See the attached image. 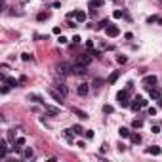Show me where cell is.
Returning <instances> with one entry per match:
<instances>
[{
  "instance_id": "cell-23",
  "label": "cell",
  "mask_w": 162,
  "mask_h": 162,
  "mask_svg": "<svg viewBox=\"0 0 162 162\" xmlns=\"http://www.w3.org/2000/svg\"><path fill=\"white\" fill-rule=\"evenodd\" d=\"M109 25H111V23H109V21H107V19H103V21H101V23L97 25V29H107V27H109Z\"/></svg>"
},
{
  "instance_id": "cell-29",
  "label": "cell",
  "mask_w": 162,
  "mask_h": 162,
  "mask_svg": "<svg viewBox=\"0 0 162 162\" xmlns=\"http://www.w3.org/2000/svg\"><path fill=\"white\" fill-rule=\"evenodd\" d=\"M116 61H118V63L122 65V63H126L128 59H126V55H118V57H116Z\"/></svg>"
},
{
  "instance_id": "cell-5",
  "label": "cell",
  "mask_w": 162,
  "mask_h": 162,
  "mask_svg": "<svg viewBox=\"0 0 162 162\" xmlns=\"http://www.w3.org/2000/svg\"><path fill=\"white\" fill-rule=\"evenodd\" d=\"M73 73L78 74V76H84V74H86V67H84V65H80V63H74L73 65Z\"/></svg>"
},
{
  "instance_id": "cell-27",
  "label": "cell",
  "mask_w": 162,
  "mask_h": 162,
  "mask_svg": "<svg viewBox=\"0 0 162 162\" xmlns=\"http://www.w3.org/2000/svg\"><path fill=\"white\" fill-rule=\"evenodd\" d=\"M71 132H73V130H65V132H63V134H65V137L69 139V141L73 139V134H71Z\"/></svg>"
},
{
  "instance_id": "cell-37",
  "label": "cell",
  "mask_w": 162,
  "mask_h": 162,
  "mask_svg": "<svg viewBox=\"0 0 162 162\" xmlns=\"http://www.w3.org/2000/svg\"><path fill=\"white\" fill-rule=\"evenodd\" d=\"M158 107H162V97H158Z\"/></svg>"
},
{
  "instance_id": "cell-33",
  "label": "cell",
  "mask_w": 162,
  "mask_h": 162,
  "mask_svg": "<svg viewBox=\"0 0 162 162\" xmlns=\"http://www.w3.org/2000/svg\"><path fill=\"white\" fill-rule=\"evenodd\" d=\"M151 132H153V134H158V132H160V128H158V126H153V128H151Z\"/></svg>"
},
{
  "instance_id": "cell-3",
  "label": "cell",
  "mask_w": 162,
  "mask_h": 162,
  "mask_svg": "<svg viewBox=\"0 0 162 162\" xmlns=\"http://www.w3.org/2000/svg\"><path fill=\"white\" fill-rule=\"evenodd\" d=\"M118 34H120V29H118L116 25H109V27H107V36L114 38V36H118Z\"/></svg>"
},
{
  "instance_id": "cell-13",
  "label": "cell",
  "mask_w": 162,
  "mask_h": 162,
  "mask_svg": "<svg viewBox=\"0 0 162 162\" xmlns=\"http://www.w3.org/2000/svg\"><path fill=\"white\" fill-rule=\"evenodd\" d=\"M27 99H29V101H34V103H42V97L38 95V93H29Z\"/></svg>"
},
{
  "instance_id": "cell-16",
  "label": "cell",
  "mask_w": 162,
  "mask_h": 162,
  "mask_svg": "<svg viewBox=\"0 0 162 162\" xmlns=\"http://www.w3.org/2000/svg\"><path fill=\"white\" fill-rule=\"evenodd\" d=\"M103 6V0H90V8H101Z\"/></svg>"
},
{
  "instance_id": "cell-36",
  "label": "cell",
  "mask_w": 162,
  "mask_h": 162,
  "mask_svg": "<svg viewBox=\"0 0 162 162\" xmlns=\"http://www.w3.org/2000/svg\"><path fill=\"white\" fill-rule=\"evenodd\" d=\"M149 114H153V116H154V114H156V109H154V107H151V109H149Z\"/></svg>"
},
{
  "instance_id": "cell-21",
  "label": "cell",
  "mask_w": 162,
  "mask_h": 162,
  "mask_svg": "<svg viewBox=\"0 0 162 162\" xmlns=\"http://www.w3.org/2000/svg\"><path fill=\"white\" fill-rule=\"evenodd\" d=\"M130 139H132L134 143H141V135L139 134H130Z\"/></svg>"
},
{
  "instance_id": "cell-17",
  "label": "cell",
  "mask_w": 162,
  "mask_h": 162,
  "mask_svg": "<svg viewBox=\"0 0 162 162\" xmlns=\"http://www.w3.org/2000/svg\"><path fill=\"white\" fill-rule=\"evenodd\" d=\"M73 113H74V114H76V116H78V118H82V120H84V118H88V114H86V113H84V111H80V109H76V107H74V109H73Z\"/></svg>"
},
{
  "instance_id": "cell-38",
  "label": "cell",
  "mask_w": 162,
  "mask_h": 162,
  "mask_svg": "<svg viewBox=\"0 0 162 162\" xmlns=\"http://www.w3.org/2000/svg\"><path fill=\"white\" fill-rule=\"evenodd\" d=\"M158 4H160V6H162V0H158Z\"/></svg>"
},
{
  "instance_id": "cell-26",
  "label": "cell",
  "mask_w": 162,
  "mask_h": 162,
  "mask_svg": "<svg viewBox=\"0 0 162 162\" xmlns=\"http://www.w3.org/2000/svg\"><path fill=\"white\" fill-rule=\"evenodd\" d=\"M103 113H105V114H111V113H113V107H111V105H105V107H103Z\"/></svg>"
},
{
  "instance_id": "cell-15",
  "label": "cell",
  "mask_w": 162,
  "mask_h": 162,
  "mask_svg": "<svg viewBox=\"0 0 162 162\" xmlns=\"http://www.w3.org/2000/svg\"><path fill=\"white\" fill-rule=\"evenodd\" d=\"M74 17H76L78 23H84V21H86V13L84 12H74Z\"/></svg>"
},
{
  "instance_id": "cell-19",
  "label": "cell",
  "mask_w": 162,
  "mask_h": 162,
  "mask_svg": "<svg viewBox=\"0 0 162 162\" xmlns=\"http://www.w3.org/2000/svg\"><path fill=\"white\" fill-rule=\"evenodd\" d=\"M118 134H120V137H130L132 132H130L128 128H120V130H118Z\"/></svg>"
},
{
  "instance_id": "cell-34",
  "label": "cell",
  "mask_w": 162,
  "mask_h": 162,
  "mask_svg": "<svg viewBox=\"0 0 162 162\" xmlns=\"http://www.w3.org/2000/svg\"><path fill=\"white\" fill-rule=\"evenodd\" d=\"M114 17H116V19H120V17H122V12H120V10H116V12H114Z\"/></svg>"
},
{
  "instance_id": "cell-10",
  "label": "cell",
  "mask_w": 162,
  "mask_h": 162,
  "mask_svg": "<svg viewBox=\"0 0 162 162\" xmlns=\"http://www.w3.org/2000/svg\"><path fill=\"white\" fill-rule=\"evenodd\" d=\"M46 113H48V114H52V116H57V114H59L61 111L57 109V107H52V105H46Z\"/></svg>"
},
{
  "instance_id": "cell-8",
  "label": "cell",
  "mask_w": 162,
  "mask_h": 162,
  "mask_svg": "<svg viewBox=\"0 0 162 162\" xmlns=\"http://www.w3.org/2000/svg\"><path fill=\"white\" fill-rule=\"evenodd\" d=\"M71 67H69V65H67V63H59V65H57V73H59V74H63V76H65V74H69L71 73Z\"/></svg>"
},
{
  "instance_id": "cell-7",
  "label": "cell",
  "mask_w": 162,
  "mask_h": 162,
  "mask_svg": "<svg viewBox=\"0 0 162 162\" xmlns=\"http://www.w3.org/2000/svg\"><path fill=\"white\" fill-rule=\"evenodd\" d=\"M154 84H156V76H154V74L143 78V86H147V88H151V86H154Z\"/></svg>"
},
{
  "instance_id": "cell-28",
  "label": "cell",
  "mask_w": 162,
  "mask_h": 162,
  "mask_svg": "<svg viewBox=\"0 0 162 162\" xmlns=\"http://www.w3.org/2000/svg\"><path fill=\"white\" fill-rule=\"evenodd\" d=\"M6 82H8V86H17V80H15V78H6Z\"/></svg>"
},
{
  "instance_id": "cell-2",
  "label": "cell",
  "mask_w": 162,
  "mask_h": 162,
  "mask_svg": "<svg viewBox=\"0 0 162 162\" xmlns=\"http://www.w3.org/2000/svg\"><path fill=\"white\" fill-rule=\"evenodd\" d=\"M76 63H80V65H90L92 63V55H88V53H80V55L76 57Z\"/></svg>"
},
{
  "instance_id": "cell-18",
  "label": "cell",
  "mask_w": 162,
  "mask_h": 162,
  "mask_svg": "<svg viewBox=\"0 0 162 162\" xmlns=\"http://www.w3.org/2000/svg\"><path fill=\"white\" fill-rule=\"evenodd\" d=\"M147 153H149V154H160V147L153 145V147H149V149H147Z\"/></svg>"
},
{
  "instance_id": "cell-32",
  "label": "cell",
  "mask_w": 162,
  "mask_h": 162,
  "mask_svg": "<svg viewBox=\"0 0 162 162\" xmlns=\"http://www.w3.org/2000/svg\"><path fill=\"white\" fill-rule=\"evenodd\" d=\"M93 135H95V134H93L92 130H88V132H86V137H88V139H93Z\"/></svg>"
},
{
  "instance_id": "cell-35",
  "label": "cell",
  "mask_w": 162,
  "mask_h": 162,
  "mask_svg": "<svg viewBox=\"0 0 162 162\" xmlns=\"http://www.w3.org/2000/svg\"><path fill=\"white\" fill-rule=\"evenodd\" d=\"M57 42H59V44H65V42H67V38H65V36H59V38H57Z\"/></svg>"
},
{
  "instance_id": "cell-14",
  "label": "cell",
  "mask_w": 162,
  "mask_h": 162,
  "mask_svg": "<svg viewBox=\"0 0 162 162\" xmlns=\"http://www.w3.org/2000/svg\"><path fill=\"white\" fill-rule=\"evenodd\" d=\"M118 76H120V71H114V73L109 76V80H107V82H109V84H114V82L118 80Z\"/></svg>"
},
{
  "instance_id": "cell-9",
  "label": "cell",
  "mask_w": 162,
  "mask_h": 162,
  "mask_svg": "<svg viewBox=\"0 0 162 162\" xmlns=\"http://www.w3.org/2000/svg\"><path fill=\"white\" fill-rule=\"evenodd\" d=\"M48 93H50V95H52V97H53V99H55V101H57V103H61V101H63V95H61V93H59V92H57V90H53V88H50V90H48Z\"/></svg>"
},
{
  "instance_id": "cell-4",
  "label": "cell",
  "mask_w": 162,
  "mask_h": 162,
  "mask_svg": "<svg viewBox=\"0 0 162 162\" xmlns=\"http://www.w3.org/2000/svg\"><path fill=\"white\" fill-rule=\"evenodd\" d=\"M149 95L151 99H158V97H162V90L158 86H153V88H149Z\"/></svg>"
},
{
  "instance_id": "cell-11",
  "label": "cell",
  "mask_w": 162,
  "mask_h": 162,
  "mask_svg": "<svg viewBox=\"0 0 162 162\" xmlns=\"http://www.w3.org/2000/svg\"><path fill=\"white\" fill-rule=\"evenodd\" d=\"M8 151H10V147H6V141L2 139V141H0V156L4 158L6 154H8Z\"/></svg>"
},
{
  "instance_id": "cell-6",
  "label": "cell",
  "mask_w": 162,
  "mask_h": 162,
  "mask_svg": "<svg viewBox=\"0 0 162 162\" xmlns=\"http://www.w3.org/2000/svg\"><path fill=\"white\" fill-rule=\"evenodd\" d=\"M88 84H84V82H82V84H78V88H76V93H78V95H80V97H86V95H88Z\"/></svg>"
},
{
  "instance_id": "cell-20",
  "label": "cell",
  "mask_w": 162,
  "mask_h": 162,
  "mask_svg": "<svg viewBox=\"0 0 162 162\" xmlns=\"http://www.w3.org/2000/svg\"><path fill=\"white\" fill-rule=\"evenodd\" d=\"M23 156H25V158H32V156H34V151H32L31 147H29V149H25V151H23Z\"/></svg>"
},
{
  "instance_id": "cell-30",
  "label": "cell",
  "mask_w": 162,
  "mask_h": 162,
  "mask_svg": "<svg viewBox=\"0 0 162 162\" xmlns=\"http://www.w3.org/2000/svg\"><path fill=\"white\" fill-rule=\"evenodd\" d=\"M143 126V120H134V128H141Z\"/></svg>"
},
{
  "instance_id": "cell-25",
  "label": "cell",
  "mask_w": 162,
  "mask_h": 162,
  "mask_svg": "<svg viewBox=\"0 0 162 162\" xmlns=\"http://www.w3.org/2000/svg\"><path fill=\"white\" fill-rule=\"evenodd\" d=\"M21 59H23V61H31L32 55H31V53H21Z\"/></svg>"
},
{
  "instance_id": "cell-22",
  "label": "cell",
  "mask_w": 162,
  "mask_h": 162,
  "mask_svg": "<svg viewBox=\"0 0 162 162\" xmlns=\"http://www.w3.org/2000/svg\"><path fill=\"white\" fill-rule=\"evenodd\" d=\"M23 145H25V139H23V137H19V139H17V141H15V149L19 151V149H21V147H23Z\"/></svg>"
},
{
  "instance_id": "cell-12",
  "label": "cell",
  "mask_w": 162,
  "mask_h": 162,
  "mask_svg": "<svg viewBox=\"0 0 162 162\" xmlns=\"http://www.w3.org/2000/svg\"><path fill=\"white\" fill-rule=\"evenodd\" d=\"M57 92H59L61 93V95H67V93H69V88H67V84H61V82H59V84H57Z\"/></svg>"
},
{
  "instance_id": "cell-31",
  "label": "cell",
  "mask_w": 162,
  "mask_h": 162,
  "mask_svg": "<svg viewBox=\"0 0 162 162\" xmlns=\"http://www.w3.org/2000/svg\"><path fill=\"white\" fill-rule=\"evenodd\" d=\"M48 19V13H38V21H44Z\"/></svg>"
},
{
  "instance_id": "cell-24",
  "label": "cell",
  "mask_w": 162,
  "mask_h": 162,
  "mask_svg": "<svg viewBox=\"0 0 162 162\" xmlns=\"http://www.w3.org/2000/svg\"><path fill=\"white\" fill-rule=\"evenodd\" d=\"M82 132H84V130H82V126H74V128H73V134H76V135H80Z\"/></svg>"
},
{
  "instance_id": "cell-1",
  "label": "cell",
  "mask_w": 162,
  "mask_h": 162,
  "mask_svg": "<svg viewBox=\"0 0 162 162\" xmlns=\"http://www.w3.org/2000/svg\"><path fill=\"white\" fill-rule=\"evenodd\" d=\"M128 92L130 90H124V92H118L116 93V99H118V103H120L122 107H128L130 103H128Z\"/></svg>"
}]
</instances>
